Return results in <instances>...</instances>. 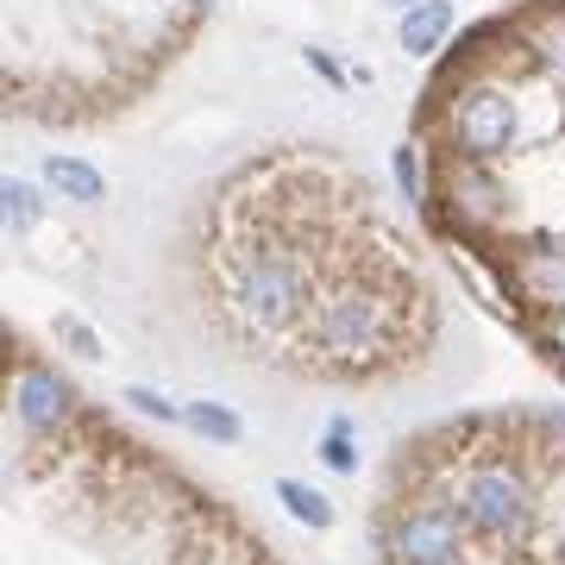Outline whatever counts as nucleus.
Instances as JSON below:
<instances>
[{
	"label": "nucleus",
	"mask_w": 565,
	"mask_h": 565,
	"mask_svg": "<svg viewBox=\"0 0 565 565\" xmlns=\"http://www.w3.org/2000/svg\"><path fill=\"white\" fill-rule=\"evenodd\" d=\"M327 163L308 182L302 158L245 170L221 202V239L207 296L226 333L289 371L321 377H384L403 371L434 340L415 264L396 258L384 226H352L333 252H315L327 226Z\"/></svg>",
	"instance_id": "f257e3e1"
},
{
	"label": "nucleus",
	"mask_w": 565,
	"mask_h": 565,
	"mask_svg": "<svg viewBox=\"0 0 565 565\" xmlns=\"http://www.w3.org/2000/svg\"><path fill=\"white\" fill-rule=\"evenodd\" d=\"M452 132H459L465 158H497L515 139V102L503 88H471L459 107H452Z\"/></svg>",
	"instance_id": "f03ea898"
},
{
	"label": "nucleus",
	"mask_w": 565,
	"mask_h": 565,
	"mask_svg": "<svg viewBox=\"0 0 565 565\" xmlns=\"http://www.w3.org/2000/svg\"><path fill=\"white\" fill-rule=\"evenodd\" d=\"M446 32H452V0H422V7L403 20L396 39H403L408 57H434V51L446 44Z\"/></svg>",
	"instance_id": "7ed1b4c3"
},
{
	"label": "nucleus",
	"mask_w": 565,
	"mask_h": 565,
	"mask_svg": "<svg viewBox=\"0 0 565 565\" xmlns=\"http://www.w3.org/2000/svg\"><path fill=\"white\" fill-rule=\"evenodd\" d=\"M44 182H57V195H70V202H102L107 195L102 170L82 158H44Z\"/></svg>",
	"instance_id": "20e7f679"
},
{
	"label": "nucleus",
	"mask_w": 565,
	"mask_h": 565,
	"mask_svg": "<svg viewBox=\"0 0 565 565\" xmlns=\"http://www.w3.org/2000/svg\"><path fill=\"white\" fill-rule=\"evenodd\" d=\"M63 415V390L51 377H25L20 384V422L25 427H51Z\"/></svg>",
	"instance_id": "39448f33"
},
{
	"label": "nucleus",
	"mask_w": 565,
	"mask_h": 565,
	"mask_svg": "<svg viewBox=\"0 0 565 565\" xmlns=\"http://www.w3.org/2000/svg\"><path fill=\"white\" fill-rule=\"evenodd\" d=\"M277 497H282V509H289L296 522H308V527H333V503H327L321 490L296 484V478H277Z\"/></svg>",
	"instance_id": "423d86ee"
},
{
	"label": "nucleus",
	"mask_w": 565,
	"mask_h": 565,
	"mask_svg": "<svg viewBox=\"0 0 565 565\" xmlns=\"http://www.w3.org/2000/svg\"><path fill=\"white\" fill-rule=\"evenodd\" d=\"M182 415H189V427H202L207 440H221V446H233L245 434L239 415H233V408H221V403H189Z\"/></svg>",
	"instance_id": "0eeeda50"
},
{
	"label": "nucleus",
	"mask_w": 565,
	"mask_h": 565,
	"mask_svg": "<svg viewBox=\"0 0 565 565\" xmlns=\"http://www.w3.org/2000/svg\"><path fill=\"white\" fill-rule=\"evenodd\" d=\"M7 226H13V233H32V226H39V195H32V182H7Z\"/></svg>",
	"instance_id": "6e6552de"
},
{
	"label": "nucleus",
	"mask_w": 565,
	"mask_h": 565,
	"mask_svg": "<svg viewBox=\"0 0 565 565\" xmlns=\"http://www.w3.org/2000/svg\"><path fill=\"white\" fill-rule=\"evenodd\" d=\"M321 459L333 465V471H359V452H352V427H345V422H333V427H327Z\"/></svg>",
	"instance_id": "1a4fd4ad"
},
{
	"label": "nucleus",
	"mask_w": 565,
	"mask_h": 565,
	"mask_svg": "<svg viewBox=\"0 0 565 565\" xmlns=\"http://www.w3.org/2000/svg\"><path fill=\"white\" fill-rule=\"evenodd\" d=\"M396 177H403L408 202H422V151L415 145H396Z\"/></svg>",
	"instance_id": "9d476101"
},
{
	"label": "nucleus",
	"mask_w": 565,
	"mask_h": 565,
	"mask_svg": "<svg viewBox=\"0 0 565 565\" xmlns=\"http://www.w3.org/2000/svg\"><path fill=\"white\" fill-rule=\"evenodd\" d=\"M63 345H70L76 359L102 364V340H88V327H82V321H70V315H63Z\"/></svg>",
	"instance_id": "9b49d317"
},
{
	"label": "nucleus",
	"mask_w": 565,
	"mask_h": 565,
	"mask_svg": "<svg viewBox=\"0 0 565 565\" xmlns=\"http://www.w3.org/2000/svg\"><path fill=\"white\" fill-rule=\"evenodd\" d=\"M302 57H308V63H315V70H321V76H327V82H333V88H352V76H345V70H340V63H333V57H327V51H321V44H308V51H302Z\"/></svg>",
	"instance_id": "f8f14e48"
},
{
	"label": "nucleus",
	"mask_w": 565,
	"mask_h": 565,
	"mask_svg": "<svg viewBox=\"0 0 565 565\" xmlns=\"http://www.w3.org/2000/svg\"><path fill=\"white\" fill-rule=\"evenodd\" d=\"M132 396V408H145V415H158V422H177V408L163 403V396H151V390H126Z\"/></svg>",
	"instance_id": "ddd939ff"
}]
</instances>
